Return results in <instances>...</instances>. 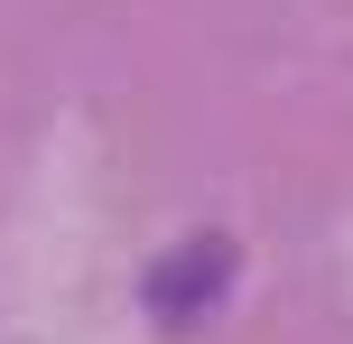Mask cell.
<instances>
[{
    "label": "cell",
    "instance_id": "cell-1",
    "mask_svg": "<svg viewBox=\"0 0 353 344\" xmlns=\"http://www.w3.org/2000/svg\"><path fill=\"white\" fill-rule=\"evenodd\" d=\"M232 270H242V252H232L223 233H195V242H176L159 270L140 279V307L159 316L168 335H186V326H205V316L232 298Z\"/></svg>",
    "mask_w": 353,
    "mask_h": 344
}]
</instances>
